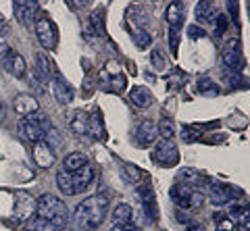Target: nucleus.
Instances as JSON below:
<instances>
[{"label":"nucleus","instance_id":"1","mask_svg":"<svg viewBox=\"0 0 250 231\" xmlns=\"http://www.w3.org/2000/svg\"><path fill=\"white\" fill-rule=\"evenodd\" d=\"M111 198L108 194H96L85 198L83 202L77 204V209L71 217V225L75 231H94L103 225V221L108 212Z\"/></svg>","mask_w":250,"mask_h":231},{"label":"nucleus","instance_id":"2","mask_svg":"<svg viewBox=\"0 0 250 231\" xmlns=\"http://www.w3.org/2000/svg\"><path fill=\"white\" fill-rule=\"evenodd\" d=\"M36 217L52 223V225L57 227L59 231L62 227H67V223L71 221V214H69L67 204L62 202L61 198L52 196V194L40 196V200L36 202Z\"/></svg>","mask_w":250,"mask_h":231},{"label":"nucleus","instance_id":"3","mask_svg":"<svg viewBox=\"0 0 250 231\" xmlns=\"http://www.w3.org/2000/svg\"><path fill=\"white\" fill-rule=\"evenodd\" d=\"M52 125H50V121L46 115H42L40 111H36L34 115H27V117H23L21 121V129H23V135L27 137L29 142H42L44 140V134L48 132Z\"/></svg>","mask_w":250,"mask_h":231},{"label":"nucleus","instance_id":"4","mask_svg":"<svg viewBox=\"0 0 250 231\" xmlns=\"http://www.w3.org/2000/svg\"><path fill=\"white\" fill-rule=\"evenodd\" d=\"M171 198H173V202L184 206V209H198L202 206V192H198L196 188H188V186H179L175 183L173 188H171Z\"/></svg>","mask_w":250,"mask_h":231},{"label":"nucleus","instance_id":"5","mask_svg":"<svg viewBox=\"0 0 250 231\" xmlns=\"http://www.w3.org/2000/svg\"><path fill=\"white\" fill-rule=\"evenodd\" d=\"M36 36L44 48L52 50L57 46V27L48 17H40L36 21Z\"/></svg>","mask_w":250,"mask_h":231},{"label":"nucleus","instance_id":"6","mask_svg":"<svg viewBox=\"0 0 250 231\" xmlns=\"http://www.w3.org/2000/svg\"><path fill=\"white\" fill-rule=\"evenodd\" d=\"M154 160L159 163L161 167H173L179 163V152L175 148V144L171 140H163L159 146L154 148Z\"/></svg>","mask_w":250,"mask_h":231},{"label":"nucleus","instance_id":"7","mask_svg":"<svg viewBox=\"0 0 250 231\" xmlns=\"http://www.w3.org/2000/svg\"><path fill=\"white\" fill-rule=\"evenodd\" d=\"M40 9L38 2H13V13L17 21H21L25 27L34 25V17H36V11Z\"/></svg>","mask_w":250,"mask_h":231},{"label":"nucleus","instance_id":"8","mask_svg":"<svg viewBox=\"0 0 250 231\" xmlns=\"http://www.w3.org/2000/svg\"><path fill=\"white\" fill-rule=\"evenodd\" d=\"M231 198H233V190L229 186H225V183H210V188H208V200H210V204H215V206H223V204H228L231 202Z\"/></svg>","mask_w":250,"mask_h":231},{"label":"nucleus","instance_id":"9","mask_svg":"<svg viewBox=\"0 0 250 231\" xmlns=\"http://www.w3.org/2000/svg\"><path fill=\"white\" fill-rule=\"evenodd\" d=\"M71 177H73V192L75 194H83L94 181V167L83 165L77 173H71Z\"/></svg>","mask_w":250,"mask_h":231},{"label":"nucleus","instance_id":"10","mask_svg":"<svg viewBox=\"0 0 250 231\" xmlns=\"http://www.w3.org/2000/svg\"><path fill=\"white\" fill-rule=\"evenodd\" d=\"M156 135H159V132H156L154 123L152 121H142L140 127H138V132H136V142L146 148V146H150L156 140Z\"/></svg>","mask_w":250,"mask_h":231},{"label":"nucleus","instance_id":"11","mask_svg":"<svg viewBox=\"0 0 250 231\" xmlns=\"http://www.w3.org/2000/svg\"><path fill=\"white\" fill-rule=\"evenodd\" d=\"M52 90H54V98H57L61 104H69L73 100V88L69 86V83L62 79L59 73H57V77H54V81H52Z\"/></svg>","mask_w":250,"mask_h":231},{"label":"nucleus","instance_id":"12","mask_svg":"<svg viewBox=\"0 0 250 231\" xmlns=\"http://www.w3.org/2000/svg\"><path fill=\"white\" fill-rule=\"evenodd\" d=\"M221 57H223V63H225V67H228L229 71H238V69H242V65H244L238 44H233V42H229V46L223 50Z\"/></svg>","mask_w":250,"mask_h":231},{"label":"nucleus","instance_id":"13","mask_svg":"<svg viewBox=\"0 0 250 231\" xmlns=\"http://www.w3.org/2000/svg\"><path fill=\"white\" fill-rule=\"evenodd\" d=\"M36 69H34V77L38 79V83H48L52 79V63L44 55L36 57Z\"/></svg>","mask_w":250,"mask_h":231},{"label":"nucleus","instance_id":"14","mask_svg":"<svg viewBox=\"0 0 250 231\" xmlns=\"http://www.w3.org/2000/svg\"><path fill=\"white\" fill-rule=\"evenodd\" d=\"M15 111H17V115H23V117H27V115H34L38 111V100L34 96H27V94H21L15 98Z\"/></svg>","mask_w":250,"mask_h":231},{"label":"nucleus","instance_id":"15","mask_svg":"<svg viewBox=\"0 0 250 231\" xmlns=\"http://www.w3.org/2000/svg\"><path fill=\"white\" fill-rule=\"evenodd\" d=\"M83 165H88V158H85L82 152H71V154H67V156L62 158V169H61V171L77 173Z\"/></svg>","mask_w":250,"mask_h":231},{"label":"nucleus","instance_id":"16","mask_svg":"<svg viewBox=\"0 0 250 231\" xmlns=\"http://www.w3.org/2000/svg\"><path fill=\"white\" fill-rule=\"evenodd\" d=\"M200 173L196 171V169H190V167H184L177 171V177L175 181L179 183V186H188V188H194V186H200Z\"/></svg>","mask_w":250,"mask_h":231},{"label":"nucleus","instance_id":"17","mask_svg":"<svg viewBox=\"0 0 250 231\" xmlns=\"http://www.w3.org/2000/svg\"><path fill=\"white\" fill-rule=\"evenodd\" d=\"M140 198H142V204H144V211L148 214V219L156 221L159 219V209H156V200L150 188H140Z\"/></svg>","mask_w":250,"mask_h":231},{"label":"nucleus","instance_id":"18","mask_svg":"<svg viewBox=\"0 0 250 231\" xmlns=\"http://www.w3.org/2000/svg\"><path fill=\"white\" fill-rule=\"evenodd\" d=\"M129 100H131V104L140 106V109H146V106L152 104V94H150V90L148 88L136 86V88H131V92H129Z\"/></svg>","mask_w":250,"mask_h":231},{"label":"nucleus","instance_id":"19","mask_svg":"<svg viewBox=\"0 0 250 231\" xmlns=\"http://www.w3.org/2000/svg\"><path fill=\"white\" fill-rule=\"evenodd\" d=\"M34 160H36V165H40V167H52L54 152L44 142H38L34 148Z\"/></svg>","mask_w":250,"mask_h":231},{"label":"nucleus","instance_id":"20","mask_svg":"<svg viewBox=\"0 0 250 231\" xmlns=\"http://www.w3.org/2000/svg\"><path fill=\"white\" fill-rule=\"evenodd\" d=\"M113 223L115 225H129L134 221V209L129 204H117L113 209Z\"/></svg>","mask_w":250,"mask_h":231},{"label":"nucleus","instance_id":"21","mask_svg":"<svg viewBox=\"0 0 250 231\" xmlns=\"http://www.w3.org/2000/svg\"><path fill=\"white\" fill-rule=\"evenodd\" d=\"M4 69H6V71H9L11 75H15V77H23V75H25V71H27L25 60H23V57L17 55V52H11L9 60L4 63Z\"/></svg>","mask_w":250,"mask_h":231},{"label":"nucleus","instance_id":"22","mask_svg":"<svg viewBox=\"0 0 250 231\" xmlns=\"http://www.w3.org/2000/svg\"><path fill=\"white\" fill-rule=\"evenodd\" d=\"M167 23L169 27H179L182 29V23H184V4L182 2H171L167 6Z\"/></svg>","mask_w":250,"mask_h":231},{"label":"nucleus","instance_id":"23","mask_svg":"<svg viewBox=\"0 0 250 231\" xmlns=\"http://www.w3.org/2000/svg\"><path fill=\"white\" fill-rule=\"evenodd\" d=\"M34 212H36L34 198L27 196V194H19L17 196V214H19L21 219H25V217H31Z\"/></svg>","mask_w":250,"mask_h":231},{"label":"nucleus","instance_id":"24","mask_svg":"<svg viewBox=\"0 0 250 231\" xmlns=\"http://www.w3.org/2000/svg\"><path fill=\"white\" fill-rule=\"evenodd\" d=\"M88 132L92 134L94 140H104V137H106V132H104V121H103V115H100V113H94L92 117H90Z\"/></svg>","mask_w":250,"mask_h":231},{"label":"nucleus","instance_id":"25","mask_svg":"<svg viewBox=\"0 0 250 231\" xmlns=\"http://www.w3.org/2000/svg\"><path fill=\"white\" fill-rule=\"evenodd\" d=\"M217 17L215 4L213 2H198L196 4V19L202 23H213Z\"/></svg>","mask_w":250,"mask_h":231},{"label":"nucleus","instance_id":"26","mask_svg":"<svg viewBox=\"0 0 250 231\" xmlns=\"http://www.w3.org/2000/svg\"><path fill=\"white\" fill-rule=\"evenodd\" d=\"M57 186H59V190H61V194H65V196H75V192H73V177H71V173L59 171V173H57Z\"/></svg>","mask_w":250,"mask_h":231},{"label":"nucleus","instance_id":"27","mask_svg":"<svg viewBox=\"0 0 250 231\" xmlns=\"http://www.w3.org/2000/svg\"><path fill=\"white\" fill-rule=\"evenodd\" d=\"M88 125H90V117L83 111H77L71 119V129L77 135H82V134H88Z\"/></svg>","mask_w":250,"mask_h":231},{"label":"nucleus","instance_id":"28","mask_svg":"<svg viewBox=\"0 0 250 231\" xmlns=\"http://www.w3.org/2000/svg\"><path fill=\"white\" fill-rule=\"evenodd\" d=\"M131 38H134V42H136L138 48H148L150 42H152L150 32H148V29H142V27L134 29V32H131Z\"/></svg>","mask_w":250,"mask_h":231},{"label":"nucleus","instance_id":"29","mask_svg":"<svg viewBox=\"0 0 250 231\" xmlns=\"http://www.w3.org/2000/svg\"><path fill=\"white\" fill-rule=\"evenodd\" d=\"M42 142H44V144L48 146V148L54 152V150H59L61 146H62V137H61V134L57 132V129H54V127H50L48 132L44 134V140H42Z\"/></svg>","mask_w":250,"mask_h":231},{"label":"nucleus","instance_id":"30","mask_svg":"<svg viewBox=\"0 0 250 231\" xmlns=\"http://www.w3.org/2000/svg\"><path fill=\"white\" fill-rule=\"evenodd\" d=\"M156 132H159V135L163 137V140H171L175 134V127H173V121L167 119V117H163L159 121V125H156Z\"/></svg>","mask_w":250,"mask_h":231},{"label":"nucleus","instance_id":"31","mask_svg":"<svg viewBox=\"0 0 250 231\" xmlns=\"http://www.w3.org/2000/svg\"><path fill=\"white\" fill-rule=\"evenodd\" d=\"M198 92L200 94H207V96H215L219 88H217V83L215 81H210L207 79V77H202V79H198Z\"/></svg>","mask_w":250,"mask_h":231},{"label":"nucleus","instance_id":"32","mask_svg":"<svg viewBox=\"0 0 250 231\" xmlns=\"http://www.w3.org/2000/svg\"><path fill=\"white\" fill-rule=\"evenodd\" d=\"M215 223H217V229L215 231H238L236 229V223H233L228 214H223V217H219V219H215Z\"/></svg>","mask_w":250,"mask_h":231},{"label":"nucleus","instance_id":"33","mask_svg":"<svg viewBox=\"0 0 250 231\" xmlns=\"http://www.w3.org/2000/svg\"><path fill=\"white\" fill-rule=\"evenodd\" d=\"M179 27H169V48H171V55H177V48H179Z\"/></svg>","mask_w":250,"mask_h":231},{"label":"nucleus","instance_id":"34","mask_svg":"<svg viewBox=\"0 0 250 231\" xmlns=\"http://www.w3.org/2000/svg\"><path fill=\"white\" fill-rule=\"evenodd\" d=\"M31 227H34L36 231H59L57 227L52 225V223L44 221V219H38V217H34V219H31Z\"/></svg>","mask_w":250,"mask_h":231},{"label":"nucleus","instance_id":"35","mask_svg":"<svg viewBox=\"0 0 250 231\" xmlns=\"http://www.w3.org/2000/svg\"><path fill=\"white\" fill-rule=\"evenodd\" d=\"M92 25H94V29H96V34L98 36H104V19H103V13H92Z\"/></svg>","mask_w":250,"mask_h":231},{"label":"nucleus","instance_id":"36","mask_svg":"<svg viewBox=\"0 0 250 231\" xmlns=\"http://www.w3.org/2000/svg\"><path fill=\"white\" fill-rule=\"evenodd\" d=\"M213 23H215V36H223V32L228 29V19H225V15H217Z\"/></svg>","mask_w":250,"mask_h":231},{"label":"nucleus","instance_id":"37","mask_svg":"<svg viewBox=\"0 0 250 231\" xmlns=\"http://www.w3.org/2000/svg\"><path fill=\"white\" fill-rule=\"evenodd\" d=\"M152 67L156 69V71H161V69L165 67V60H163V55H161L159 50L152 52Z\"/></svg>","mask_w":250,"mask_h":231},{"label":"nucleus","instance_id":"38","mask_svg":"<svg viewBox=\"0 0 250 231\" xmlns=\"http://www.w3.org/2000/svg\"><path fill=\"white\" fill-rule=\"evenodd\" d=\"M225 79H228L229 86H238L240 75H238V71H229V69H225Z\"/></svg>","mask_w":250,"mask_h":231},{"label":"nucleus","instance_id":"39","mask_svg":"<svg viewBox=\"0 0 250 231\" xmlns=\"http://www.w3.org/2000/svg\"><path fill=\"white\" fill-rule=\"evenodd\" d=\"M184 137L188 142H192V140H196V137H200V132H194V129L188 127V129H184Z\"/></svg>","mask_w":250,"mask_h":231},{"label":"nucleus","instance_id":"40","mask_svg":"<svg viewBox=\"0 0 250 231\" xmlns=\"http://www.w3.org/2000/svg\"><path fill=\"white\" fill-rule=\"evenodd\" d=\"M6 34H9V23H6V19L0 15V40H2Z\"/></svg>","mask_w":250,"mask_h":231},{"label":"nucleus","instance_id":"41","mask_svg":"<svg viewBox=\"0 0 250 231\" xmlns=\"http://www.w3.org/2000/svg\"><path fill=\"white\" fill-rule=\"evenodd\" d=\"M188 34H190L192 38H198V36H205V32H202V29H200L198 25H190V27H188Z\"/></svg>","mask_w":250,"mask_h":231},{"label":"nucleus","instance_id":"42","mask_svg":"<svg viewBox=\"0 0 250 231\" xmlns=\"http://www.w3.org/2000/svg\"><path fill=\"white\" fill-rule=\"evenodd\" d=\"M186 225H188V229H190V231H205V227H202V225H198V223H194L192 219L188 221Z\"/></svg>","mask_w":250,"mask_h":231},{"label":"nucleus","instance_id":"43","mask_svg":"<svg viewBox=\"0 0 250 231\" xmlns=\"http://www.w3.org/2000/svg\"><path fill=\"white\" fill-rule=\"evenodd\" d=\"M125 231H142V227H138V225L131 227V225H127V227H125Z\"/></svg>","mask_w":250,"mask_h":231},{"label":"nucleus","instance_id":"44","mask_svg":"<svg viewBox=\"0 0 250 231\" xmlns=\"http://www.w3.org/2000/svg\"><path fill=\"white\" fill-rule=\"evenodd\" d=\"M125 227H127V225H113L111 231H125Z\"/></svg>","mask_w":250,"mask_h":231}]
</instances>
